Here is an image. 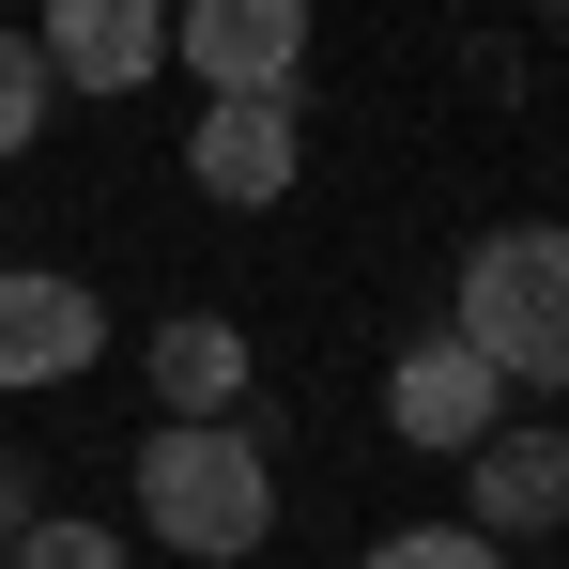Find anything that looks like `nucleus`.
Instances as JSON below:
<instances>
[{"mask_svg": "<svg viewBox=\"0 0 569 569\" xmlns=\"http://www.w3.org/2000/svg\"><path fill=\"white\" fill-rule=\"evenodd\" d=\"M447 339H462L508 400H523V385H569V231H555V216L462 247V308H447Z\"/></svg>", "mask_w": 569, "mask_h": 569, "instance_id": "obj_1", "label": "nucleus"}, {"mask_svg": "<svg viewBox=\"0 0 569 569\" xmlns=\"http://www.w3.org/2000/svg\"><path fill=\"white\" fill-rule=\"evenodd\" d=\"M139 523L186 569H231L278 539V462L247 431H139Z\"/></svg>", "mask_w": 569, "mask_h": 569, "instance_id": "obj_2", "label": "nucleus"}, {"mask_svg": "<svg viewBox=\"0 0 569 569\" xmlns=\"http://www.w3.org/2000/svg\"><path fill=\"white\" fill-rule=\"evenodd\" d=\"M170 62H186L216 108H292V78H308V0H200V16H170Z\"/></svg>", "mask_w": 569, "mask_h": 569, "instance_id": "obj_3", "label": "nucleus"}, {"mask_svg": "<svg viewBox=\"0 0 569 569\" xmlns=\"http://www.w3.org/2000/svg\"><path fill=\"white\" fill-rule=\"evenodd\" d=\"M385 431H400V447H447V462H477V447L508 431V385L477 370L462 339H400V370H385Z\"/></svg>", "mask_w": 569, "mask_h": 569, "instance_id": "obj_4", "label": "nucleus"}, {"mask_svg": "<svg viewBox=\"0 0 569 569\" xmlns=\"http://www.w3.org/2000/svg\"><path fill=\"white\" fill-rule=\"evenodd\" d=\"M108 355V292L93 278H0V400H31V385H78Z\"/></svg>", "mask_w": 569, "mask_h": 569, "instance_id": "obj_5", "label": "nucleus"}, {"mask_svg": "<svg viewBox=\"0 0 569 569\" xmlns=\"http://www.w3.org/2000/svg\"><path fill=\"white\" fill-rule=\"evenodd\" d=\"M31 62H47V93H139L170 62V16L154 0H47L31 16Z\"/></svg>", "mask_w": 569, "mask_h": 569, "instance_id": "obj_6", "label": "nucleus"}, {"mask_svg": "<svg viewBox=\"0 0 569 569\" xmlns=\"http://www.w3.org/2000/svg\"><path fill=\"white\" fill-rule=\"evenodd\" d=\"M292 170H308V123H292V108H200L186 123V186L231 200V216L292 200Z\"/></svg>", "mask_w": 569, "mask_h": 569, "instance_id": "obj_7", "label": "nucleus"}, {"mask_svg": "<svg viewBox=\"0 0 569 569\" xmlns=\"http://www.w3.org/2000/svg\"><path fill=\"white\" fill-rule=\"evenodd\" d=\"M539 523H569V431H492L462 462V539H539Z\"/></svg>", "mask_w": 569, "mask_h": 569, "instance_id": "obj_8", "label": "nucleus"}, {"mask_svg": "<svg viewBox=\"0 0 569 569\" xmlns=\"http://www.w3.org/2000/svg\"><path fill=\"white\" fill-rule=\"evenodd\" d=\"M231 400H247V339L216 308H170L154 323V431H231Z\"/></svg>", "mask_w": 569, "mask_h": 569, "instance_id": "obj_9", "label": "nucleus"}, {"mask_svg": "<svg viewBox=\"0 0 569 569\" xmlns=\"http://www.w3.org/2000/svg\"><path fill=\"white\" fill-rule=\"evenodd\" d=\"M47 62H31V31H0V154H31V139H47Z\"/></svg>", "mask_w": 569, "mask_h": 569, "instance_id": "obj_10", "label": "nucleus"}, {"mask_svg": "<svg viewBox=\"0 0 569 569\" xmlns=\"http://www.w3.org/2000/svg\"><path fill=\"white\" fill-rule=\"evenodd\" d=\"M355 569H508L492 539H462V523H400V539H370Z\"/></svg>", "mask_w": 569, "mask_h": 569, "instance_id": "obj_11", "label": "nucleus"}, {"mask_svg": "<svg viewBox=\"0 0 569 569\" xmlns=\"http://www.w3.org/2000/svg\"><path fill=\"white\" fill-rule=\"evenodd\" d=\"M16 569H123V539L108 523H31V539H0Z\"/></svg>", "mask_w": 569, "mask_h": 569, "instance_id": "obj_12", "label": "nucleus"}, {"mask_svg": "<svg viewBox=\"0 0 569 569\" xmlns=\"http://www.w3.org/2000/svg\"><path fill=\"white\" fill-rule=\"evenodd\" d=\"M0 569H16V555H0Z\"/></svg>", "mask_w": 569, "mask_h": 569, "instance_id": "obj_13", "label": "nucleus"}]
</instances>
